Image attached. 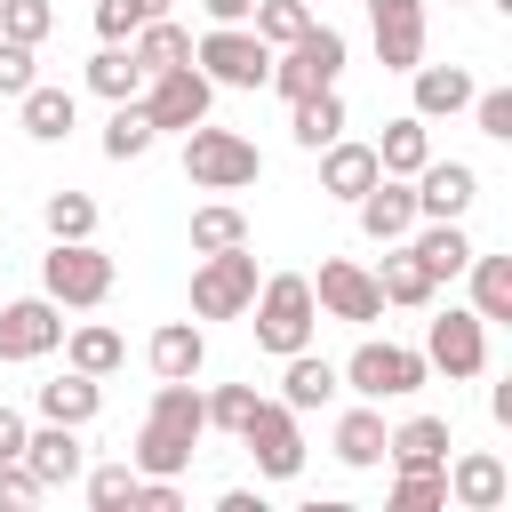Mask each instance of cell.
Instances as JSON below:
<instances>
[{
  "instance_id": "cell-5",
  "label": "cell",
  "mask_w": 512,
  "mask_h": 512,
  "mask_svg": "<svg viewBox=\"0 0 512 512\" xmlns=\"http://www.w3.org/2000/svg\"><path fill=\"white\" fill-rule=\"evenodd\" d=\"M344 56H352V48H344V32L312 16V24H304L288 48H272V72H264V88H280V96L296 104V96H312V88H336Z\"/></svg>"
},
{
  "instance_id": "cell-20",
  "label": "cell",
  "mask_w": 512,
  "mask_h": 512,
  "mask_svg": "<svg viewBox=\"0 0 512 512\" xmlns=\"http://www.w3.org/2000/svg\"><path fill=\"white\" fill-rule=\"evenodd\" d=\"M144 360H152V376H160V384L200 376V368H208V328H200V320H160V328H152V344H144Z\"/></svg>"
},
{
  "instance_id": "cell-48",
  "label": "cell",
  "mask_w": 512,
  "mask_h": 512,
  "mask_svg": "<svg viewBox=\"0 0 512 512\" xmlns=\"http://www.w3.org/2000/svg\"><path fill=\"white\" fill-rule=\"evenodd\" d=\"M200 8H208V24H248L256 0H200Z\"/></svg>"
},
{
  "instance_id": "cell-21",
  "label": "cell",
  "mask_w": 512,
  "mask_h": 512,
  "mask_svg": "<svg viewBox=\"0 0 512 512\" xmlns=\"http://www.w3.org/2000/svg\"><path fill=\"white\" fill-rule=\"evenodd\" d=\"M336 392H344V376H336V360H320L312 344L280 360V392H272V400H288L296 416H312V408H328Z\"/></svg>"
},
{
  "instance_id": "cell-13",
  "label": "cell",
  "mask_w": 512,
  "mask_h": 512,
  "mask_svg": "<svg viewBox=\"0 0 512 512\" xmlns=\"http://www.w3.org/2000/svg\"><path fill=\"white\" fill-rule=\"evenodd\" d=\"M64 304L56 296H8L0 304V360H48L64 344Z\"/></svg>"
},
{
  "instance_id": "cell-41",
  "label": "cell",
  "mask_w": 512,
  "mask_h": 512,
  "mask_svg": "<svg viewBox=\"0 0 512 512\" xmlns=\"http://www.w3.org/2000/svg\"><path fill=\"white\" fill-rule=\"evenodd\" d=\"M56 32V8L48 0H0V40H24V48H40Z\"/></svg>"
},
{
  "instance_id": "cell-11",
  "label": "cell",
  "mask_w": 512,
  "mask_h": 512,
  "mask_svg": "<svg viewBox=\"0 0 512 512\" xmlns=\"http://www.w3.org/2000/svg\"><path fill=\"white\" fill-rule=\"evenodd\" d=\"M192 64H200L216 88H264V72H272V48H264L248 24H208V32L192 40Z\"/></svg>"
},
{
  "instance_id": "cell-43",
  "label": "cell",
  "mask_w": 512,
  "mask_h": 512,
  "mask_svg": "<svg viewBox=\"0 0 512 512\" xmlns=\"http://www.w3.org/2000/svg\"><path fill=\"white\" fill-rule=\"evenodd\" d=\"M472 128L480 136H496V144H512V88H472Z\"/></svg>"
},
{
  "instance_id": "cell-31",
  "label": "cell",
  "mask_w": 512,
  "mask_h": 512,
  "mask_svg": "<svg viewBox=\"0 0 512 512\" xmlns=\"http://www.w3.org/2000/svg\"><path fill=\"white\" fill-rule=\"evenodd\" d=\"M424 160H432V120H416V112L384 120V136H376V168H384V176H416Z\"/></svg>"
},
{
  "instance_id": "cell-24",
  "label": "cell",
  "mask_w": 512,
  "mask_h": 512,
  "mask_svg": "<svg viewBox=\"0 0 512 512\" xmlns=\"http://www.w3.org/2000/svg\"><path fill=\"white\" fill-rule=\"evenodd\" d=\"M16 120H24V136H32V144H64V136H72V120H80V96H72V88L32 80V88L16 96Z\"/></svg>"
},
{
  "instance_id": "cell-6",
  "label": "cell",
  "mask_w": 512,
  "mask_h": 512,
  "mask_svg": "<svg viewBox=\"0 0 512 512\" xmlns=\"http://www.w3.org/2000/svg\"><path fill=\"white\" fill-rule=\"evenodd\" d=\"M112 280L120 272L96 240H48V256H40V296H56L64 312H96L112 296Z\"/></svg>"
},
{
  "instance_id": "cell-26",
  "label": "cell",
  "mask_w": 512,
  "mask_h": 512,
  "mask_svg": "<svg viewBox=\"0 0 512 512\" xmlns=\"http://www.w3.org/2000/svg\"><path fill=\"white\" fill-rule=\"evenodd\" d=\"M56 352H64V368H80V376H112V368H128V336L104 328V320H72Z\"/></svg>"
},
{
  "instance_id": "cell-14",
  "label": "cell",
  "mask_w": 512,
  "mask_h": 512,
  "mask_svg": "<svg viewBox=\"0 0 512 512\" xmlns=\"http://www.w3.org/2000/svg\"><path fill=\"white\" fill-rule=\"evenodd\" d=\"M408 184H416V224H464V208L480 200V168L472 160H424Z\"/></svg>"
},
{
  "instance_id": "cell-38",
  "label": "cell",
  "mask_w": 512,
  "mask_h": 512,
  "mask_svg": "<svg viewBox=\"0 0 512 512\" xmlns=\"http://www.w3.org/2000/svg\"><path fill=\"white\" fill-rule=\"evenodd\" d=\"M304 24H312V0H256V8H248V32H256L264 48H288Z\"/></svg>"
},
{
  "instance_id": "cell-39",
  "label": "cell",
  "mask_w": 512,
  "mask_h": 512,
  "mask_svg": "<svg viewBox=\"0 0 512 512\" xmlns=\"http://www.w3.org/2000/svg\"><path fill=\"white\" fill-rule=\"evenodd\" d=\"M80 488H88L96 512H120V504H136V464H88Z\"/></svg>"
},
{
  "instance_id": "cell-23",
  "label": "cell",
  "mask_w": 512,
  "mask_h": 512,
  "mask_svg": "<svg viewBox=\"0 0 512 512\" xmlns=\"http://www.w3.org/2000/svg\"><path fill=\"white\" fill-rule=\"evenodd\" d=\"M32 408L48 416V424H96V408H104V376H80V368H64V376H48L40 392H32Z\"/></svg>"
},
{
  "instance_id": "cell-10",
  "label": "cell",
  "mask_w": 512,
  "mask_h": 512,
  "mask_svg": "<svg viewBox=\"0 0 512 512\" xmlns=\"http://www.w3.org/2000/svg\"><path fill=\"white\" fill-rule=\"evenodd\" d=\"M248 304H256V256H248V240L192 264V320H240Z\"/></svg>"
},
{
  "instance_id": "cell-4",
  "label": "cell",
  "mask_w": 512,
  "mask_h": 512,
  "mask_svg": "<svg viewBox=\"0 0 512 512\" xmlns=\"http://www.w3.org/2000/svg\"><path fill=\"white\" fill-rule=\"evenodd\" d=\"M336 376H344V392H352V400H408V392H424V384H432L424 352H416V344H384V336H360V344H352V360H344Z\"/></svg>"
},
{
  "instance_id": "cell-1",
  "label": "cell",
  "mask_w": 512,
  "mask_h": 512,
  "mask_svg": "<svg viewBox=\"0 0 512 512\" xmlns=\"http://www.w3.org/2000/svg\"><path fill=\"white\" fill-rule=\"evenodd\" d=\"M200 440H208L200 384H192V376H176V384H160V392H152V408H144V424H136L128 464H136V472H152V480H184V472H192V456H200Z\"/></svg>"
},
{
  "instance_id": "cell-30",
  "label": "cell",
  "mask_w": 512,
  "mask_h": 512,
  "mask_svg": "<svg viewBox=\"0 0 512 512\" xmlns=\"http://www.w3.org/2000/svg\"><path fill=\"white\" fill-rule=\"evenodd\" d=\"M104 104H128V96H144V64H136V48L128 40H104L96 56H88V72H80Z\"/></svg>"
},
{
  "instance_id": "cell-18",
  "label": "cell",
  "mask_w": 512,
  "mask_h": 512,
  "mask_svg": "<svg viewBox=\"0 0 512 512\" xmlns=\"http://www.w3.org/2000/svg\"><path fill=\"white\" fill-rule=\"evenodd\" d=\"M352 208H360V232H368L376 248H392V240L416 232V184H408V176H376Z\"/></svg>"
},
{
  "instance_id": "cell-33",
  "label": "cell",
  "mask_w": 512,
  "mask_h": 512,
  "mask_svg": "<svg viewBox=\"0 0 512 512\" xmlns=\"http://www.w3.org/2000/svg\"><path fill=\"white\" fill-rule=\"evenodd\" d=\"M128 48H136L144 80H152V72H168V64H192V32H184L176 16H152V24H136V32H128Z\"/></svg>"
},
{
  "instance_id": "cell-32",
  "label": "cell",
  "mask_w": 512,
  "mask_h": 512,
  "mask_svg": "<svg viewBox=\"0 0 512 512\" xmlns=\"http://www.w3.org/2000/svg\"><path fill=\"white\" fill-rule=\"evenodd\" d=\"M288 136H296L304 152L336 144V136H344V96H336V88H312V96H296V104H288Z\"/></svg>"
},
{
  "instance_id": "cell-28",
  "label": "cell",
  "mask_w": 512,
  "mask_h": 512,
  "mask_svg": "<svg viewBox=\"0 0 512 512\" xmlns=\"http://www.w3.org/2000/svg\"><path fill=\"white\" fill-rule=\"evenodd\" d=\"M336 464H352V472L384 464V400H360L336 416Z\"/></svg>"
},
{
  "instance_id": "cell-51",
  "label": "cell",
  "mask_w": 512,
  "mask_h": 512,
  "mask_svg": "<svg viewBox=\"0 0 512 512\" xmlns=\"http://www.w3.org/2000/svg\"><path fill=\"white\" fill-rule=\"evenodd\" d=\"M448 8H464V0H448Z\"/></svg>"
},
{
  "instance_id": "cell-45",
  "label": "cell",
  "mask_w": 512,
  "mask_h": 512,
  "mask_svg": "<svg viewBox=\"0 0 512 512\" xmlns=\"http://www.w3.org/2000/svg\"><path fill=\"white\" fill-rule=\"evenodd\" d=\"M32 56L40 48H24V40H0V96H24L40 72H32Z\"/></svg>"
},
{
  "instance_id": "cell-8",
  "label": "cell",
  "mask_w": 512,
  "mask_h": 512,
  "mask_svg": "<svg viewBox=\"0 0 512 512\" xmlns=\"http://www.w3.org/2000/svg\"><path fill=\"white\" fill-rule=\"evenodd\" d=\"M232 440L256 456V480H296V472H304V416H296L288 400H256Z\"/></svg>"
},
{
  "instance_id": "cell-50",
  "label": "cell",
  "mask_w": 512,
  "mask_h": 512,
  "mask_svg": "<svg viewBox=\"0 0 512 512\" xmlns=\"http://www.w3.org/2000/svg\"><path fill=\"white\" fill-rule=\"evenodd\" d=\"M136 8H144V24H152V16H168V8H176V0H136Z\"/></svg>"
},
{
  "instance_id": "cell-34",
  "label": "cell",
  "mask_w": 512,
  "mask_h": 512,
  "mask_svg": "<svg viewBox=\"0 0 512 512\" xmlns=\"http://www.w3.org/2000/svg\"><path fill=\"white\" fill-rule=\"evenodd\" d=\"M464 280H472V312H480L488 328H496V320H512V256H480V248H472Z\"/></svg>"
},
{
  "instance_id": "cell-25",
  "label": "cell",
  "mask_w": 512,
  "mask_h": 512,
  "mask_svg": "<svg viewBox=\"0 0 512 512\" xmlns=\"http://www.w3.org/2000/svg\"><path fill=\"white\" fill-rule=\"evenodd\" d=\"M376 176H384V168H376V144H352V136L320 144V192H328V200H360Z\"/></svg>"
},
{
  "instance_id": "cell-44",
  "label": "cell",
  "mask_w": 512,
  "mask_h": 512,
  "mask_svg": "<svg viewBox=\"0 0 512 512\" xmlns=\"http://www.w3.org/2000/svg\"><path fill=\"white\" fill-rule=\"evenodd\" d=\"M48 488L32 480V464L24 456H0V512H24V504H40Z\"/></svg>"
},
{
  "instance_id": "cell-36",
  "label": "cell",
  "mask_w": 512,
  "mask_h": 512,
  "mask_svg": "<svg viewBox=\"0 0 512 512\" xmlns=\"http://www.w3.org/2000/svg\"><path fill=\"white\" fill-rule=\"evenodd\" d=\"M248 240V216L232 200H200L192 208V256H216V248H240Z\"/></svg>"
},
{
  "instance_id": "cell-42",
  "label": "cell",
  "mask_w": 512,
  "mask_h": 512,
  "mask_svg": "<svg viewBox=\"0 0 512 512\" xmlns=\"http://www.w3.org/2000/svg\"><path fill=\"white\" fill-rule=\"evenodd\" d=\"M256 400H264L256 384H216V392H200V408H208V432H240Z\"/></svg>"
},
{
  "instance_id": "cell-37",
  "label": "cell",
  "mask_w": 512,
  "mask_h": 512,
  "mask_svg": "<svg viewBox=\"0 0 512 512\" xmlns=\"http://www.w3.org/2000/svg\"><path fill=\"white\" fill-rule=\"evenodd\" d=\"M40 224H48V240H96V200L88 192H48V208H40Z\"/></svg>"
},
{
  "instance_id": "cell-2",
  "label": "cell",
  "mask_w": 512,
  "mask_h": 512,
  "mask_svg": "<svg viewBox=\"0 0 512 512\" xmlns=\"http://www.w3.org/2000/svg\"><path fill=\"white\" fill-rule=\"evenodd\" d=\"M240 320L256 328V352H272V360L304 352V344L320 336V304H312V280H304V272H264V280H256V304H248Z\"/></svg>"
},
{
  "instance_id": "cell-9",
  "label": "cell",
  "mask_w": 512,
  "mask_h": 512,
  "mask_svg": "<svg viewBox=\"0 0 512 512\" xmlns=\"http://www.w3.org/2000/svg\"><path fill=\"white\" fill-rule=\"evenodd\" d=\"M144 120L160 128V136H184V128H200L208 112H216V80L200 72V64H168V72H152L144 80Z\"/></svg>"
},
{
  "instance_id": "cell-40",
  "label": "cell",
  "mask_w": 512,
  "mask_h": 512,
  "mask_svg": "<svg viewBox=\"0 0 512 512\" xmlns=\"http://www.w3.org/2000/svg\"><path fill=\"white\" fill-rule=\"evenodd\" d=\"M448 504V464L440 472H392V512H440Z\"/></svg>"
},
{
  "instance_id": "cell-29",
  "label": "cell",
  "mask_w": 512,
  "mask_h": 512,
  "mask_svg": "<svg viewBox=\"0 0 512 512\" xmlns=\"http://www.w3.org/2000/svg\"><path fill=\"white\" fill-rule=\"evenodd\" d=\"M408 256H416L432 280H464V264H472V232H464V224H416V232H408Z\"/></svg>"
},
{
  "instance_id": "cell-35",
  "label": "cell",
  "mask_w": 512,
  "mask_h": 512,
  "mask_svg": "<svg viewBox=\"0 0 512 512\" xmlns=\"http://www.w3.org/2000/svg\"><path fill=\"white\" fill-rule=\"evenodd\" d=\"M152 144H160V128L144 120V104H136V96H128V104H112V120H104V160H120V168H128V160H144Z\"/></svg>"
},
{
  "instance_id": "cell-12",
  "label": "cell",
  "mask_w": 512,
  "mask_h": 512,
  "mask_svg": "<svg viewBox=\"0 0 512 512\" xmlns=\"http://www.w3.org/2000/svg\"><path fill=\"white\" fill-rule=\"evenodd\" d=\"M304 280H312V304H320L328 320H344V328L384 320V296H376V272H368V264H352V256H320V272H304Z\"/></svg>"
},
{
  "instance_id": "cell-7",
  "label": "cell",
  "mask_w": 512,
  "mask_h": 512,
  "mask_svg": "<svg viewBox=\"0 0 512 512\" xmlns=\"http://www.w3.org/2000/svg\"><path fill=\"white\" fill-rule=\"evenodd\" d=\"M424 368L432 376H448V384H472L480 368H488V320L472 312V304H448V312H432L424 320Z\"/></svg>"
},
{
  "instance_id": "cell-19",
  "label": "cell",
  "mask_w": 512,
  "mask_h": 512,
  "mask_svg": "<svg viewBox=\"0 0 512 512\" xmlns=\"http://www.w3.org/2000/svg\"><path fill=\"white\" fill-rule=\"evenodd\" d=\"M456 448L448 416H408V424H384V464L392 472H440Z\"/></svg>"
},
{
  "instance_id": "cell-27",
  "label": "cell",
  "mask_w": 512,
  "mask_h": 512,
  "mask_svg": "<svg viewBox=\"0 0 512 512\" xmlns=\"http://www.w3.org/2000/svg\"><path fill=\"white\" fill-rule=\"evenodd\" d=\"M376 296H384V304H400V312H424V304L440 296V280L408 256V240H392V248H384V264H376Z\"/></svg>"
},
{
  "instance_id": "cell-49",
  "label": "cell",
  "mask_w": 512,
  "mask_h": 512,
  "mask_svg": "<svg viewBox=\"0 0 512 512\" xmlns=\"http://www.w3.org/2000/svg\"><path fill=\"white\" fill-rule=\"evenodd\" d=\"M216 512H264V496H248V488H224V496H216Z\"/></svg>"
},
{
  "instance_id": "cell-17",
  "label": "cell",
  "mask_w": 512,
  "mask_h": 512,
  "mask_svg": "<svg viewBox=\"0 0 512 512\" xmlns=\"http://www.w3.org/2000/svg\"><path fill=\"white\" fill-rule=\"evenodd\" d=\"M504 496H512V472H504L496 448H464V456H448V504H456V512H496Z\"/></svg>"
},
{
  "instance_id": "cell-47",
  "label": "cell",
  "mask_w": 512,
  "mask_h": 512,
  "mask_svg": "<svg viewBox=\"0 0 512 512\" xmlns=\"http://www.w3.org/2000/svg\"><path fill=\"white\" fill-rule=\"evenodd\" d=\"M24 432H32V424H24V416L0 400V456H24Z\"/></svg>"
},
{
  "instance_id": "cell-15",
  "label": "cell",
  "mask_w": 512,
  "mask_h": 512,
  "mask_svg": "<svg viewBox=\"0 0 512 512\" xmlns=\"http://www.w3.org/2000/svg\"><path fill=\"white\" fill-rule=\"evenodd\" d=\"M24 464H32V480L40 488H72L80 472H88V440H80V424H32L24 432Z\"/></svg>"
},
{
  "instance_id": "cell-16",
  "label": "cell",
  "mask_w": 512,
  "mask_h": 512,
  "mask_svg": "<svg viewBox=\"0 0 512 512\" xmlns=\"http://www.w3.org/2000/svg\"><path fill=\"white\" fill-rule=\"evenodd\" d=\"M368 24H376V64L384 72L424 64V0H368Z\"/></svg>"
},
{
  "instance_id": "cell-46",
  "label": "cell",
  "mask_w": 512,
  "mask_h": 512,
  "mask_svg": "<svg viewBox=\"0 0 512 512\" xmlns=\"http://www.w3.org/2000/svg\"><path fill=\"white\" fill-rule=\"evenodd\" d=\"M136 24H144V8H136V0H96V32H104V40H128Z\"/></svg>"
},
{
  "instance_id": "cell-3",
  "label": "cell",
  "mask_w": 512,
  "mask_h": 512,
  "mask_svg": "<svg viewBox=\"0 0 512 512\" xmlns=\"http://www.w3.org/2000/svg\"><path fill=\"white\" fill-rule=\"evenodd\" d=\"M184 176H192V192H248L264 176V152L240 128L200 120V128H184Z\"/></svg>"
},
{
  "instance_id": "cell-22",
  "label": "cell",
  "mask_w": 512,
  "mask_h": 512,
  "mask_svg": "<svg viewBox=\"0 0 512 512\" xmlns=\"http://www.w3.org/2000/svg\"><path fill=\"white\" fill-rule=\"evenodd\" d=\"M408 88H416V104H408L416 120H456V112L472 104V88H480V80H472L464 64H416V72H408Z\"/></svg>"
}]
</instances>
